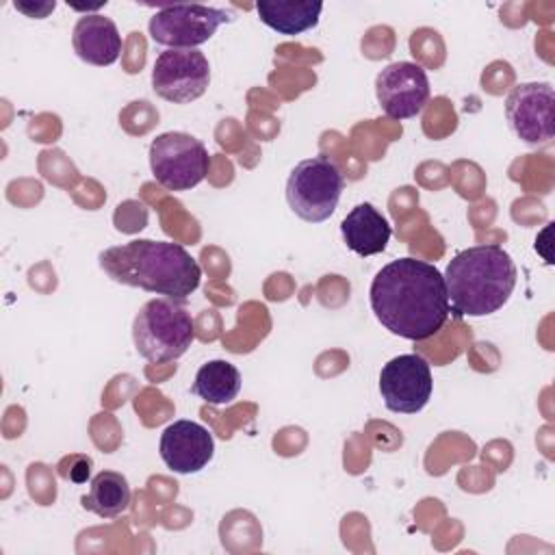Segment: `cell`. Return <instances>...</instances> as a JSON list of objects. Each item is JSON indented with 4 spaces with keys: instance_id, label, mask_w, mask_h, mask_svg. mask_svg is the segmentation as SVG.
I'll list each match as a JSON object with an SVG mask.
<instances>
[{
    "instance_id": "cell-1",
    "label": "cell",
    "mask_w": 555,
    "mask_h": 555,
    "mask_svg": "<svg viewBox=\"0 0 555 555\" xmlns=\"http://www.w3.org/2000/svg\"><path fill=\"white\" fill-rule=\"evenodd\" d=\"M369 299L377 321L390 334L408 340L431 338L451 312L442 273L431 262L410 256L377 271Z\"/></svg>"
},
{
    "instance_id": "cell-2",
    "label": "cell",
    "mask_w": 555,
    "mask_h": 555,
    "mask_svg": "<svg viewBox=\"0 0 555 555\" xmlns=\"http://www.w3.org/2000/svg\"><path fill=\"white\" fill-rule=\"evenodd\" d=\"M100 269L117 284L143 288L163 297L184 301L197 291L202 269L197 260L178 243L134 238L106 247Z\"/></svg>"
},
{
    "instance_id": "cell-3",
    "label": "cell",
    "mask_w": 555,
    "mask_h": 555,
    "mask_svg": "<svg viewBox=\"0 0 555 555\" xmlns=\"http://www.w3.org/2000/svg\"><path fill=\"white\" fill-rule=\"evenodd\" d=\"M442 278L449 308L457 317H486L507 304L516 267L501 245H475L455 254Z\"/></svg>"
},
{
    "instance_id": "cell-4",
    "label": "cell",
    "mask_w": 555,
    "mask_h": 555,
    "mask_svg": "<svg viewBox=\"0 0 555 555\" xmlns=\"http://www.w3.org/2000/svg\"><path fill=\"white\" fill-rule=\"evenodd\" d=\"M195 338V323L180 299L156 297L141 306L132 321V340L150 362L178 360Z\"/></svg>"
},
{
    "instance_id": "cell-5",
    "label": "cell",
    "mask_w": 555,
    "mask_h": 555,
    "mask_svg": "<svg viewBox=\"0 0 555 555\" xmlns=\"http://www.w3.org/2000/svg\"><path fill=\"white\" fill-rule=\"evenodd\" d=\"M343 189L345 180L340 169L325 156H312L291 169L286 202L299 219L323 223L334 215Z\"/></svg>"
},
{
    "instance_id": "cell-6",
    "label": "cell",
    "mask_w": 555,
    "mask_h": 555,
    "mask_svg": "<svg viewBox=\"0 0 555 555\" xmlns=\"http://www.w3.org/2000/svg\"><path fill=\"white\" fill-rule=\"evenodd\" d=\"M210 156L199 139L189 132H163L150 143L154 180L169 191H189L208 173Z\"/></svg>"
},
{
    "instance_id": "cell-7",
    "label": "cell",
    "mask_w": 555,
    "mask_h": 555,
    "mask_svg": "<svg viewBox=\"0 0 555 555\" xmlns=\"http://www.w3.org/2000/svg\"><path fill=\"white\" fill-rule=\"evenodd\" d=\"M230 20L225 9L208 4H167L150 17L147 30L156 43L169 50H195Z\"/></svg>"
},
{
    "instance_id": "cell-8",
    "label": "cell",
    "mask_w": 555,
    "mask_h": 555,
    "mask_svg": "<svg viewBox=\"0 0 555 555\" xmlns=\"http://www.w3.org/2000/svg\"><path fill=\"white\" fill-rule=\"evenodd\" d=\"M210 65L199 50H165L152 67V89L171 104H189L204 95Z\"/></svg>"
},
{
    "instance_id": "cell-9",
    "label": "cell",
    "mask_w": 555,
    "mask_h": 555,
    "mask_svg": "<svg viewBox=\"0 0 555 555\" xmlns=\"http://www.w3.org/2000/svg\"><path fill=\"white\" fill-rule=\"evenodd\" d=\"M434 390L431 369L418 353H403L388 360L379 371V395L384 405L397 414L421 412Z\"/></svg>"
},
{
    "instance_id": "cell-10",
    "label": "cell",
    "mask_w": 555,
    "mask_h": 555,
    "mask_svg": "<svg viewBox=\"0 0 555 555\" xmlns=\"http://www.w3.org/2000/svg\"><path fill=\"white\" fill-rule=\"evenodd\" d=\"M375 95L390 119H410L429 100V78L418 63L397 61L377 74Z\"/></svg>"
},
{
    "instance_id": "cell-11",
    "label": "cell",
    "mask_w": 555,
    "mask_h": 555,
    "mask_svg": "<svg viewBox=\"0 0 555 555\" xmlns=\"http://www.w3.org/2000/svg\"><path fill=\"white\" fill-rule=\"evenodd\" d=\"M553 87L548 82L516 85L505 100V117L514 134L529 145L553 139Z\"/></svg>"
},
{
    "instance_id": "cell-12",
    "label": "cell",
    "mask_w": 555,
    "mask_h": 555,
    "mask_svg": "<svg viewBox=\"0 0 555 555\" xmlns=\"http://www.w3.org/2000/svg\"><path fill=\"white\" fill-rule=\"evenodd\" d=\"M158 453L167 468L180 475L202 470L215 455L212 434L195 421H173L160 434Z\"/></svg>"
},
{
    "instance_id": "cell-13",
    "label": "cell",
    "mask_w": 555,
    "mask_h": 555,
    "mask_svg": "<svg viewBox=\"0 0 555 555\" xmlns=\"http://www.w3.org/2000/svg\"><path fill=\"white\" fill-rule=\"evenodd\" d=\"M72 43L78 59L98 67L113 65L121 52V35L115 22L100 13H87L76 22Z\"/></svg>"
},
{
    "instance_id": "cell-14",
    "label": "cell",
    "mask_w": 555,
    "mask_h": 555,
    "mask_svg": "<svg viewBox=\"0 0 555 555\" xmlns=\"http://www.w3.org/2000/svg\"><path fill=\"white\" fill-rule=\"evenodd\" d=\"M345 245L358 256H373L386 249L392 228L388 219L369 202L353 206L340 223Z\"/></svg>"
},
{
    "instance_id": "cell-15",
    "label": "cell",
    "mask_w": 555,
    "mask_h": 555,
    "mask_svg": "<svg viewBox=\"0 0 555 555\" xmlns=\"http://www.w3.org/2000/svg\"><path fill=\"white\" fill-rule=\"evenodd\" d=\"M323 2L319 0H260L256 13L271 30L295 37L319 24Z\"/></svg>"
},
{
    "instance_id": "cell-16",
    "label": "cell",
    "mask_w": 555,
    "mask_h": 555,
    "mask_svg": "<svg viewBox=\"0 0 555 555\" xmlns=\"http://www.w3.org/2000/svg\"><path fill=\"white\" fill-rule=\"evenodd\" d=\"M128 479L117 470H102L91 479L89 492L82 496V507L100 518H115L130 505Z\"/></svg>"
},
{
    "instance_id": "cell-17",
    "label": "cell",
    "mask_w": 555,
    "mask_h": 555,
    "mask_svg": "<svg viewBox=\"0 0 555 555\" xmlns=\"http://www.w3.org/2000/svg\"><path fill=\"white\" fill-rule=\"evenodd\" d=\"M193 392L206 403L225 405L241 392V373L228 360H210L197 369Z\"/></svg>"
},
{
    "instance_id": "cell-18",
    "label": "cell",
    "mask_w": 555,
    "mask_h": 555,
    "mask_svg": "<svg viewBox=\"0 0 555 555\" xmlns=\"http://www.w3.org/2000/svg\"><path fill=\"white\" fill-rule=\"evenodd\" d=\"M91 457L87 455H67L59 464V473L63 479H69L74 483H85L91 477Z\"/></svg>"
},
{
    "instance_id": "cell-19",
    "label": "cell",
    "mask_w": 555,
    "mask_h": 555,
    "mask_svg": "<svg viewBox=\"0 0 555 555\" xmlns=\"http://www.w3.org/2000/svg\"><path fill=\"white\" fill-rule=\"evenodd\" d=\"M54 7H56V2H54V0H50V2H37V4L15 2V9H17V11L26 13L28 17H37V20L48 17V13H52V11H54Z\"/></svg>"
}]
</instances>
